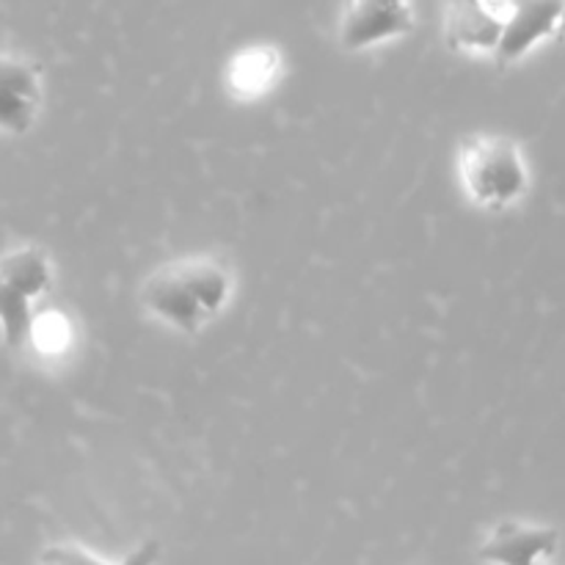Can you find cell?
Wrapping results in <instances>:
<instances>
[{
    "label": "cell",
    "instance_id": "obj_1",
    "mask_svg": "<svg viewBox=\"0 0 565 565\" xmlns=\"http://www.w3.org/2000/svg\"><path fill=\"white\" fill-rule=\"evenodd\" d=\"M235 292L230 270L213 257H180L143 279L141 307L177 334L196 337L218 318Z\"/></svg>",
    "mask_w": 565,
    "mask_h": 565
},
{
    "label": "cell",
    "instance_id": "obj_2",
    "mask_svg": "<svg viewBox=\"0 0 565 565\" xmlns=\"http://www.w3.org/2000/svg\"><path fill=\"white\" fill-rule=\"evenodd\" d=\"M458 177L475 207L502 213L524 199L530 171L511 138L469 136L458 149Z\"/></svg>",
    "mask_w": 565,
    "mask_h": 565
},
{
    "label": "cell",
    "instance_id": "obj_3",
    "mask_svg": "<svg viewBox=\"0 0 565 565\" xmlns=\"http://www.w3.org/2000/svg\"><path fill=\"white\" fill-rule=\"evenodd\" d=\"M417 28L412 0H345L340 17V44L348 53L381 47Z\"/></svg>",
    "mask_w": 565,
    "mask_h": 565
},
{
    "label": "cell",
    "instance_id": "obj_4",
    "mask_svg": "<svg viewBox=\"0 0 565 565\" xmlns=\"http://www.w3.org/2000/svg\"><path fill=\"white\" fill-rule=\"evenodd\" d=\"M42 66L22 55L0 53V132L28 136L42 114Z\"/></svg>",
    "mask_w": 565,
    "mask_h": 565
},
{
    "label": "cell",
    "instance_id": "obj_5",
    "mask_svg": "<svg viewBox=\"0 0 565 565\" xmlns=\"http://www.w3.org/2000/svg\"><path fill=\"white\" fill-rule=\"evenodd\" d=\"M563 0H508L505 25L494 50L497 64H516L535 44L555 36Z\"/></svg>",
    "mask_w": 565,
    "mask_h": 565
},
{
    "label": "cell",
    "instance_id": "obj_6",
    "mask_svg": "<svg viewBox=\"0 0 565 565\" xmlns=\"http://www.w3.org/2000/svg\"><path fill=\"white\" fill-rule=\"evenodd\" d=\"M508 0H447L445 39L456 53L494 55L505 25Z\"/></svg>",
    "mask_w": 565,
    "mask_h": 565
},
{
    "label": "cell",
    "instance_id": "obj_7",
    "mask_svg": "<svg viewBox=\"0 0 565 565\" xmlns=\"http://www.w3.org/2000/svg\"><path fill=\"white\" fill-rule=\"evenodd\" d=\"M561 533L555 527L527 522H500L478 550L491 565H544L557 552Z\"/></svg>",
    "mask_w": 565,
    "mask_h": 565
},
{
    "label": "cell",
    "instance_id": "obj_8",
    "mask_svg": "<svg viewBox=\"0 0 565 565\" xmlns=\"http://www.w3.org/2000/svg\"><path fill=\"white\" fill-rule=\"evenodd\" d=\"M0 279L25 292L31 301H39L53 290V263L39 246L11 248L9 254L0 257Z\"/></svg>",
    "mask_w": 565,
    "mask_h": 565
},
{
    "label": "cell",
    "instance_id": "obj_9",
    "mask_svg": "<svg viewBox=\"0 0 565 565\" xmlns=\"http://www.w3.org/2000/svg\"><path fill=\"white\" fill-rule=\"evenodd\" d=\"M281 70V58L274 47H252L237 55L230 66V86L237 97H257Z\"/></svg>",
    "mask_w": 565,
    "mask_h": 565
},
{
    "label": "cell",
    "instance_id": "obj_10",
    "mask_svg": "<svg viewBox=\"0 0 565 565\" xmlns=\"http://www.w3.org/2000/svg\"><path fill=\"white\" fill-rule=\"evenodd\" d=\"M33 318H36V312H33L31 298L0 279V337H3V345L17 351L25 342H31Z\"/></svg>",
    "mask_w": 565,
    "mask_h": 565
},
{
    "label": "cell",
    "instance_id": "obj_11",
    "mask_svg": "<svg viewBox=\"0 0 565 565\" xmlns=\"http://www.w3.org/2000/svg\"><path fill=\"white\" fill-rule=\"evenodd\" d=\"M66 320L55 312H44L33 318V329H31V342L39 348V351L55 353L66 345Z\"/></svg>",
    "mask_w": 565,
    "mask_h": 565
},
{
    "label": "cell",
    "instance_id": "obj_12",
    "mask_svg": "<svg viewBox=\"0 0 565 565\" xmlns=\"http://www.w3.org/2000/svg\"><path fill=\"white\" fill-rule=\"evenodd\" d=\"M160 557V544L158 541H143L141 546L130 552L119 565H154Z\"/></svg>",
    "mask_w": 565,
    "mask_h": 565
},
{
    "label": "cell",
    "instance_id": "obj_13",
    "mask_svg": "<svg viewBox=\"0 0 565 565\" xmlns=\"http://www.w3.org/2000/svg\"><path fill=\"white\" fill-rule=\"evenodd\" d=\"M555 39H565V0H563V9H561V20H557Z\"/></svg>",
    "mask_w": 565,
    "mask_h": 565
}]
</instances>
